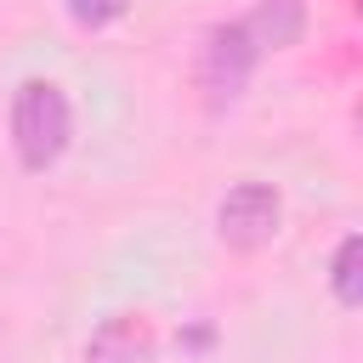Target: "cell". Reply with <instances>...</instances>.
Segmentation results:
<instances>
[{
    "mask_svg": "<svg viewBox=\"0 0 363 363\" xmlns=\"http://www.w3.org/2000/svg\"><path fill=\"white\" fill-rule=\"evenodd\" d=\"M74 142V108L57 79H23L11 91V147L23 170H51Z\"/></svg>",
    "mask_w": 363,
    "mask_h": 363,
    "instance_id": "cell-1",
    "label": "cell"
},
{
    "mask_svg": "<svg viewBox=\"0 0 363 363\" xmlns=\"http://www.w3.org/2000/svg\"><path fill=\"white\" fill-rule=\"evenodd\" d=\"M62 11L79 23V28H108L130 11V0H62Z\"/></svg>",
    "mask_w": 363,
    "mask_h": 363,
    "instance_id": "cell-7",
    "label": "cell"
},
{
    "mask_svg": "<svg viewBox=\"0 0 363 363\" xmlns=\"http://www.w3.org/2000/svg\"><path fill=\"white\" fill-rule=\"evenodd\" d=\"M261 40H255V28L250 23H216L210 34H204V57H199V79H204V91H210V102L221 108V102H233L238 91H244V79L255 74V62H261Z\"/></svg>",
    "mask_w": 363,
    "mask_h": 363,
    "instance_id": "cell-2",
    "label": "cell"
},
{
    "mask_svg": "<svg viewBox=\"0 0 363 363\" xmlns=\"http://www.w3.org/2000/svg\"><path fill=\"white\" fill-rule=\"evenodd\" d=\"M278 227H284V199L272 182H238L216 204V233L233 250H261L278 238Z\"/></svg>",
    "mask_w": 363,
    "mask_h": 363,
    "instance_id": "cell-3",
    "label": "cell"
},
{
    "mask_svg": "<svg viewBox=\"0 0 363 363\" xmlns=\"http://www.w3.org/2000/svg\"><path fill=\"white\" fill-rule=\"evenodd\" d=\"M153 357V335L136 323V318H113L91 335L85 346V363H147Z\"/></svg>",
    "mask_w": 363,
    "mask_h": 363,
    "instance_id": "cell-4",
    "label": "cell"
},
{
    "mask_svg": "<svg viewBox=\"0 0 363 363\" xmlns=\"http://www.w3.org/2000/svg\"><path fill=\"white\" fill-rule=\"evenodd\" d=\"M352 261H357V233H346L340 244H335V272H329V284H335V301L352 312L357 306V278H352Z\"/></svg>",
    "mask_w": 363,
    "mask_h": 363,
    "instance_id": "cell-6",
    "label": "cell"
},
{
    "mask_svg": "<svg viewBox=\"0 0 363 363\" xmlns=\"http://www.w3.org/2000/svg\"><path fill=\"white\" fill-rule=\"evenodd\" d=\"M250 28H255L261 45H289L306 28V6L301 0H261V11L250 17Z\"/></svg>",
    "mask_w": 363,
    "mask_h": 363,
    "instance_id": "cell-5",
    "label": "cell"
}]
</instances>
